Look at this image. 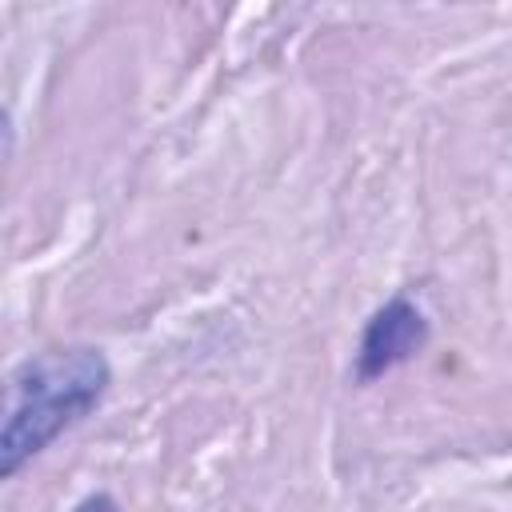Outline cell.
I'll return each instance as SVG.
<instances>
[{
	"instance_id": "1",
	"label": "cell",
	"mask_w": 512,
	"mask_h": 512,
	"mask_svg": "<svg viewBox=\"0 0 512 512\" xmlns=\"http://www.w3.org/2000/svg\"><path fill=\"white\" fill-rule=\"evenodd\" d=\"M108 388V364L96 348H52L24 360L8 384L0 432V472L12 476L28 456L92 412Z\"/></svg>"
},
{
	"instance_id": "3",
	"label": "cell",
	"mask_w": 512,
	"mask_h": 512,
	"mask_svg": "<svg viewBox=\"0 0 512 512\" xmlns=\"http://www.w3.org/2000/svg\"><path fill=\"white\" fill-rule=\"evenodd\" d=\"M76 512H120V508H116V500H112V496H104V492H100V496L80 500V504H76Z\"/></svg>"
},
{
	"instance_id": "2",
	"label": "cell",
	"mask_w": 512,
	"mask_h": 512,
	"mask_svg": "<svg viewBox=\"0 0 512 512\" xmlns=\"http://www.w3.org/2000/svg\"><path fill=\"white\" fill-rule=\"evenodd\" d=\"M428 340V324L420 316L416 304H408L404 296L388 300L364 328L360 336V352H356V376L360 380H376L388 368L404 364L420 344Z\"/></svg>"
}]
</instances>
